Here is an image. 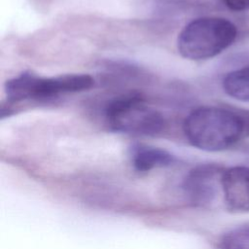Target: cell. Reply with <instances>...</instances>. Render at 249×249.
Returning <instances> with one entry per match:
<instances>
[{
	"mask_svg": "<svg viewBox=\"0 0 249 249\" xmlns=\"http://www.w3.org/2000/svg\"><path fill=\"white\" fill-rule=\"evenodd\" d=\"M110 129L130 135L154 136L166 126L162 114L148 105L140 94H127L112 100L105 108Z\"/></svg>",
	"mask_w": 249,
	"mask_h": 249,
	"instance_id": "3",
	"label": "cell"
},
{
	"mask_svg": "<svg viewBox=\"0 0 249 249\" xmlns=\"http://www.w3.org/2000/svg\"><path fill=\"white\" fill-rule=\"evenodd\" d=\"M130 160L134 169L140 172L150 171L154 168L172 165L176 159L169 152L143 144H136L130 148Z\"/></svg>",
	"mask_w": 249,
	"mask_h": 249,
	"instance_id": "7",
	"label": "cell"
},
{
	"mask_svg": "<svg viewBox=\"0 0 249 249\" xmlns=\"http://www.w3.org/2000/svg\"><path fill=\"white\" fill-rule=\"evenodd\" d=\"M220 249H249V225L237 227L227 232L221 240Z\"/></svg>",
	"mask_w": 249,
	"mask_h": 249,
	"instance_id": "9",
	"label": "cell"
},
{
	"mask_svg": "<svg viewBox=\"0 0 249 249\" xmlns=\"http://www.w3.org/2000/svg\"><path fill=\"white\" fill-rule=\"evenodd\" d=\"M225 169L213 163L200 164L193 168L186 176L183 189L188 199L195 205L210 204L222 190Z\"/></svg>",
	"mask_w": 249,
	"mask_h": 249,
	"instance_id": "5",
	"label": "cell"
},
{
	"mask_svg": "<svg viewBox=\"0 0 249 249\" xmlns=\"http://www.w3.org/2000/svg\"><path fill=\"white\" fill-rule=\"evenodd\" d=\"M222 192L228 206L236 211H249V167L225 169Z\"/></svg>",
	"mask_w": 249,
	"mask_h": 249,
	"instance_id": "6",
	"label": "cell"
},
{
	"mask_svg": "<svg viewBox=\"0 0 249 249\" xmlns=\"http://www.w3.org/2000/svg\"><path fill=\"white\" fill-rule=\"evenodd\" d=\"M93 85L94 79L88 74L41 77L32 72H23L6 82L5 92L10 102L49 100L60 94L87 90Z\"/></svg>",
	"mask_w": 249,
	"mask_h": 249,
	"instance_id": "4",
	"label": "cell"
},
{
	"mask_svg": "<svg viewBox=\"0 0 249 249\" xmlns=\"http://www.w3.org/2000/svg\"><path fill=\"white\" fill-rule=\"evenodd\" d=\"M231 11L243 12L249 9V0H222Z\"/></svg>",
	"mask_w": 249,
	"mask_h": 249,
	"instance_id": "10",
	"label": "cell"
},
{
	"mask_svg": "<svg viewBox=\"0 0 249 249\" xmlns=\"http://www.w3.org/2000/svg\"><path fill=\"white\" fill-rule=\"evenodd\" d=\"M222 87L230 97L249 102V65L227 73L223 78Z\"/></svg>",
	"mask_w": 249,
	"mask_h": 249,
	"instance_id": "8",
	"label": "cell"
},
{
	"mask_svg": "<svg viewBox=\"0 0 249 249\" xmlns=\"http://www.w3.org/2000/svg\"><path fill=\"white\" fill-rule=\"evenodd\" d=\"M183 130L188 141L197 149L223 151L245 136L243 113L217 106L199 107L186 117Z\"/></svg>",
	"mask_w": 249,
	"mask_h": 249,
	"instance_id": "1",
	"label": "cell"
},
{
	"mask_svg": "<svg viewBox=\"0 0 249 249\" xmlns=\"http://www.w3.org/2000/svg\"><path fill=\"white\" fill-rule=\"evenodd\" d=\"M237 37L235 24L221 17H201L184 26L177 38L179 53L191 60L212 58L229 47Z\"/></svg>",
	"mask_w": 249,
	"mask_h": 249,
	"instance_id": "2",
	"label": "cell"
}]
</instances>
